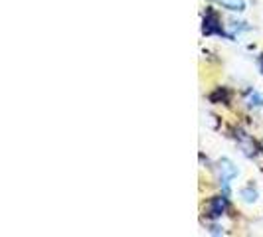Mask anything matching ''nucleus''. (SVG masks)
Returning a JSON list of instances; mask_svg holds the SVG:
<instances>
[{
	"label": "nucleus",
	"instance_id": "4",
	"mask_svg": "<svg viewBox=\"0 0 263 237\" xmlns=\"http://www.w3.org/2000/svg\"><path fill=\"white\" fill-rule=\"evenodd\" d=\"M246 103L250 107H263V95L257 91H250L246 95Z\"/></svg>",
	"mask_w": 263,
	"mask_h": 237
},
{
	"label": "nucleus",
	"instance_id": "5",
	"mask_svg": "<svg viewBox=\"0 0 263 237\" xmlns=\"http://www.w3.org/2000/svg\"><path fill=\"white\" fill-rule=\"evenodd\" d=\"M220 4L230 8V10H243L246 8V4L241 0H220Z\"/></svg>",
	"mask_w": 263,
	"mask_h": 237
},
{
	"label": "nucleus",
	"instance_id": "7",
	"mask_svg": "<svg viewBox=\"0 0 263 237\" xmlns=\"http://www.w3.org/2000/svg\"><path fill=\"white\" fill-rule=\"evenodd\" d=\"M259 67H261V71H263V55L259 57Z\"/></svg>",
	"mask_w": 263,
	"mask_h": 237
},
{
	"label": "nucleus",
	"instance_id": "3",
	"mask_svg": "<svg viewBox=\"0 0 263 237\" xmlns=\"http://www.w3.org/2000/svg\"><path fill=\"white\" fill-rule=\"evenodd\" d=\"M236 176H237L236 166H234L230 160H222V162H220V180L228 186L230 184V180H232V178H236Z\"/></svg>",
	"mask_w": 263,
	"mask_h": 237
},
{
	"label": "nucleus",
	"instance_id": "1",
	"mask_svg": "<svg viewBox=\"0 0 263 237\" xmlns=\"http://www.w3.org/2000/svg\"><path fill=\"white\" fill-rule=\"evenodd\" d=\"M202 32H204L206 36H214V34H218V36H228L224 30H222V24H220L218 14L214 12L212 8H208L206 14H204V26H202Z\"/></svg>",
	"mask_w": 263,
	"mask_h": 237
},
{
	"label": "nucleus",
	"instance_id": "6",
	"mask_svg": "<svg viewBox=\"0 0 263 237\" xmlns=\"http://www.w3.org/2000/svg\"><path fill=\"white\" fill-rule=\"evenodd\" d=\"M241 196L246 198L248 202H253L257 194H255V190H253V188H243V190H241Z\"/></svg>",
	"mask_w": 263,
	"mask_h": 237
},
{
	"label": "nucleus",
	"instance_id": "2",
	"mask_svg": "<svg viewBox=\"0 0 263 237\" xmlns=\"http://www.w3.org/2000/svg\"><path fill=\"white\" fill-rule=\"evenodd\" d=\"M226 208H228V198L226 196L212 198L210 202H208V206H206V215H210V218H220L226 211Z\"/></svg>",
	"mask_w": 263,
	"mask_h": 237
}]
</instances>
